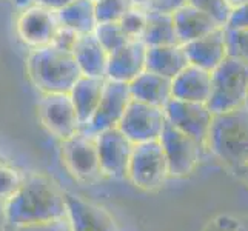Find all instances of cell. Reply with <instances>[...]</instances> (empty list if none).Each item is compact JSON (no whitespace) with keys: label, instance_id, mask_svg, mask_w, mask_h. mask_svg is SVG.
Wrapping results in <instances>:
<instances>
[{"label":"cell","instance_id":"cell-33","mask_svg":"<svg viewBox=\"0 0 248 231\" xmlns=\"http://www.w3.org/2000/svg\"><path fill=\"white\" fill-rule=\"evenodd\" d=\"M225 28H248V2L233 8Z\"/></svg>","mask_w":248,"mask_h":231},{"label":"cell","instance_id":"cell-8","mask_svg":"<svg viewBox=\"0 0 248 231\" xmlns=\"http://www.w3.org/2000/svg\"><path fill=\"white\" fill-rule=\"evenodd\" d=\"M167 122L179 131L190 136L203 150H208V136L215 113L207 104L171 99L164 108Z\"/></svg>","mask_w":248,"mask_h":231},{"label":"cell","instance_id":"cell-34","mask_svg":"<svg viewBox=\"0 0 248 231\" xmlns=\"http://www.w3.org/2000/svg\"><path fill=\"white\" fill-rule=\"evenodd\" d=\"M78 39H79V34H76L71 30H66V28L61 27V30H59L57 36L54 39V42L51 45H56V46L62 48V49L73 51V48L76 45V42H78Z\"/></svg>","mask_w":248,"mask_h":231},{"label":"cell","instance_id":"cell-37","mask_svg":"<svg viewBox=\"0 0 248 231\" xmlns=\"http://www.w3.org/2000/svg\"><path fill=\"white\" fill-rule=\"evenodd\" d=\"M8 217H6V208H5V203L0 202V231H6L8 228Z\"/></svg>","mask_w":248,"mask_h":231},{"label":"cell","instance_id":"cell-40","mask_svg":"<svg viewBox=\"0 0 248 231\" xmlns=\"http://www.w3.org/2000/svg\"><path fill=\"white\" fill-rule=\"evenodd\" d=\"M228 2H230V5H232L233 8H236V6H241V5L247 3L248 0H228Z\"/></svg>","mask_w":248,"mask_h":231},{"label":"cell","instance_id":"cell-24","mask_svg":"<svg viewBox=\"0 0 248 231\" xmlns=\"http://www.w3.org/2000/svg\"><path fill=\"white\" fill-rule=\"evenodd\" d=\"M142 42L147 46L181 44L174 25V15L168 13L148 11V23Z\"/></svg>","mask_w":248,"mask_h":231},{"label":"cell","instance_id":"cell-15","mask_svg":"<svg viewBox=\"0 0 248 231\" xmlns=\"http://www.w3.org/2000/svg\"><path fill=\"white\" fill-rule=\"evenodd\" d=\"M147 49L142 40H130L122 48L109 54L107 79L131 83L147 70Z\"/></svg>","mask_w":248,"mask_h":231},{"label":"cell","instance_id":"cell-29","mask_svg":"<svg viewBox=\"0 0 248 231\" xmlns=\"http://www.w3.org/2000/svg\"><path fill=\"white\" fill-rule=\"evenodd\" d=\"M188 5L207 13L222 27H225L233 13V6L228 0H188Z\"/></svg>","mask_w":248,"mask_h":231},{"label":"cell","instance_id":"cell-13","mask_svg":"<svg viewBox=\"0 0 248 231\" xmlns=\"http://www.w3.org/2000/svg\"><path fill=\"white\" fill-rule=\"evenodd\" d=\"M102 174L111 179H128L134 143L119 130L111 128L96 136Z\"/></svg>","mask_w":248,"mask_h":231},{"label":"cell","instance_id":"cell-11","mask_svg":"<svg viewBox=\"0 0 248 231\" xmlns=\"http://www.w3.org/2000/svg\"><path fill=\"white\" fill-rule=\"evenodd\" d=\"M131 100L133 97L130 85L107 79L99 107L90 119V122L82 128V133L96 138L107 130L117 128Z\"/></svg>","mask_w":248,"mask_h":231},{"label":"cell","instance_id":"cell-31","mask_svg":"<svg viewBox=\"0 0 248 231\" xmlns=\"http://www.w3.org/2000/svg\"><path fill=\"white\" fill-rule=\"evenodd\" d=\"M14 228L16 231H73V225L68 215L44 222H36V224L23 225V227H14Z\"/></svg>","mask_w":248,"mask_h":231},{"label":"cell","instance_id":"cell-36","mask_svg":"<svg viewBox=\"0 0 248 231\" xmlns=\"http://www.w3.org/2000/svg\"><path fill=\"white\" fill-rule=\"evenodd\" d=\"M73 0H34V5L45 6L48 10H53V11H61L62 8H65Z\"/></svg>","mask_w":248,"mask_h":231},{"label":"cell","instance_id":"cell-3","mask_svg":"<svg viewBox=\"0 0 248 231\" xmlns=\"http://www.w3.org/2000/svg\"><path fill=\"white\" fill-rule=\"evenodd\" d=\"M208 151L220 164L244 173L248 167V108L215 114L208 136Z\"/></svg>","mask_w":248,"mask_h":231},{"label":"cell","instance_id":"cell-14","mask_svg":"<svg viewBox=\"0 0 248 231\" xmlns=\"http://www.w3.org/2000/svg\"><path fill=\"white\" fill-rule=\"evenodd\" d=\"M66 207L73 231H119L111 213L97 203L66 193Z\"/></svg>","mask_w":248,"mask_h":231},{"label":"cell","instance_id":"cell-7","mask_svg":"<svg viewBox=\"0 0 248 231\" xmlns=\"http://www.w3.org/2000/svg\"><path fill=\"white\" fill-rule=\"evenodd\" d=\"M37 111L45 130L61 142L82 131V123L70 92L42 94Z\"/></svg>","mask_w":248,"mask_h":231},{"label":"cell","instance_id":"cell-23","mask_svg":"<svg viewBox=\"0 0 248 231\" xmlns=\"http://www.w3.org/2000/svg\"><path fill=\"white\" fill-rule=\"evenodd\" d=\"M61 25L79 36L94 32L97 27L96 3L93 0H73L61 11H57Z\"/></svg>","mask_w":248,"mask_h":231},{"label":"cell","instance_id":"cell-46","mask_svg":"<svg viewBox=\"0 0 248 231\" xmlns=\"http://www.w3.org/2000/svg\"><path fill=\"white\" fill-rule=\"evenodd\" d=\"M0 162H2V160H0Z\"/></svg>","mask_w":248,"mask_h":231},{"label":"cell","instance_id":"cell-39","mask_svg":"<svg viewBox=\"0 0 248 231\" xmlns=\"http://www.w3.org/2000/svg\"><path fill=\"white\" fill-rule=\"evenodd\" d=\"M13 3L16 5L17 10L22 11V10H27V8L32 6L34 5V0H13Z\"/></svg>","mask_w":248,"mask_h":231},{"label":"cell","instance_id":"cell-10","mask_svg":"<svg viewBox=\"0 0 248 231\" xmlns=\"http://www.w3.org/2000/svg\"><path fill=\"white\" fill-rule=\"evenodd\" d=\"M61 27L57 11L40 5H32L27 10H22L14 25L17 37L30 49L51 45Z\"/></svg>","mask_w":248,"mask_h":231},{"label":"cell","instance_id":"cell-21","mask_svg":"<svg viewBox=\"0 0 248 231\" xmlns=\"http://www.w3.org/2000/svg\"><path fill=\"white\" fill-rule=\"evenodd\" d=\"M105 83L107 79H104V77L80 76V79L76 82L73 90L70 91L82 128L90 122L93 114L96 113L105 90Z\"/></svg>","mask_w":248,"mask_h":231},{"label":"cell","instance_id":"cell-27","mask_svg":"<svg viewBox=\"0 0 248 231\" xmlns=\"http://www.w3.org/2000/svg\"><path fill=\"white\" fill-rule=\"evenodd\" d=\"M25 174L19 169L0 162V202L6 203L13 196L19 191Z\"/></svg>","mask_w":248,"mask_h":231},{"label":"cell","instance_id":"cell-25","mask_svg":"<svg viewBox=\"0 0 248 231\" xmlns=\"http://www.w3.org/2000/svg\"><path fill=\"white\" fill-rule=\"evenodd\" d=\"M94 36L97 37L100 45L104 46L109 54L130 42V39H128V36L122 30L119 22L97 23L96 30H94Z\"/></svg>","mask_w":248,"mask_h":231},{"label":"cell","instance_id":"cell-6","mask_svg":"<svg viewBox=\"0 0 248 231\" xmlns=\"http://www.w3.org/2000/svg\"><path fill=\"white\" fill-rule=\"evenodd\" d=\"M62 162L74 179L83 184L96 182L102 174L97 140L93 136L78 133L73 138L62 140Z\"/></svg>","mask_w":248,"mask_h":231},{"label":"cell","instance_id":"cell-12","mask_svg":"<svg viewBox=\"0 0 248 231\" xmlns=\"http://www.w3.org/2000/svg\"><path fill=\"white\" fill-rule=\"evenodd\" d=\"M159 142L164 148L170 176L173 177H186L194 173L198 168L201 156L205 151L201 145L191 139L190 136L179 131L177 128L167 122L164 133Z\"/></svg>","mask_w":248,"mask_h":231},{"label":"cell","instance_id":"cell-35","mask_svg":"<svg viewBox=\"0 0 248 231\" xmlns=\"http://www.w3.org/2000/svg\"><path fill=\"white\" fill-rule=\"evenodd\" d=\"M186 3H188V0H153L148 11L174 14L177 10H181Z\"/></svg>","mask_w":248,"mask_h":231},{"label":"cell","instance_id":"cell-30","mask_svg":"<svg viewBox=\"0 0 248 231\" xmlns=\"http://www.w3.org/2000/svg\"><path fill=\"white\" fill-rule=\"evenodd\" d=\"M228 56L248 63V28H225Z\"/></svg>","mask_w":248,"mask_h":231},{"label":"cell","instance_id":"cell-32","mask_svg":"<svg viewBox=\"0 0 248 231\" xmlns=\"http://www.w3.org/2000/svg\"><path fill=\"white\" fill-rule=\"evenodd\" d=\"M202 231H241V220L227 215H220L208 220Z\"/></svg>","mask_w":248,"mask_h":231},{"label":"cell","instance_id":"cell-1","mask_svg":"<svg viewBox=\"0 0 248 231\" xmlns=\"http://www.w3.org/2000/svg\"><path fill=\"white\" fill-rule=\"evenodd\" d=\"M5 208L8 224L13 227L49 220L68 215L66 193L48 174L30 173Z\"/></svg>","mask_w":248,"mask_h":231},{"label":"cell","instance_id":"cell-4","mask_svg":"<svg viewBox=\"0 0 248 231\" xmlns=\"http://www.w3.org/2000/svg\"><path fill=\"white\" fill-rule=\"evenodd\" d=\"M248 63L228 56L215 71H211V94L207 105L215 114L247 105Z\"/></svg>","mask_w":248,"mask_h":231},{"label":"cell","instance_id":"cell-5","mask_svg":"<svg viewBox=\"0 0 248 231\" xmlns=\"http://www.w3.org/2000/svg\"><path fill=\"white\" fill-rule=\"evenodd\" d=\"M170 177V169L162 143L159 140L134 145L128 179L143 191H156Z\"/></svg>","mask_w":248,"mask_h":231},{"label":"cell","instance_id":"cell-28","mask_svg":"<svg viewBox=\"0 0 248 231\" xmlns=\"http://www.w3.org/2000/svg\"><path fill=\"white\" fill-rule=\"evenodd\" d=\"M96 3V17L97 23L121 22L125 13L130 10V0H97Z\"/></svg>","mask_w":248,"mask_h":231},{"label":"cell","instance_id":"cell-42","mask_svg":"<svg viewBox=\"0 0 248 231\" xmlns=\"http://www.w3.org/2000/svg\"><path fill=\"white\" fill-rule=\"evenodd\" d=\"M242 176L245 177V181H247V184H248V167L244 169V173H242Z\"/></svg>","mask_w":248,"mask_h":231},{"label":"cell","instance_id":"cell-22","mask_svg":"<svg viewBox=\"0 0 248 231\" xmlns=\"http://www.w3.org/2000/svg\"><path fill=\"white\" fill-rule=\"evenodd\" d=\"M190 65L182 44L148 46L147 70L173 80L174 77Z\"/></svg>","mask_w":248,"mask_h":231},{"label":"cell","instance_id":"cell-16","mask_svg":"<svg viewBox=\"0 0 248 231\" xmlns=\"http://www.w3.org/2000/svg\"><path fill=\"white\" fill-rule=\"evenodd\" d=\"M184 48L191 65L201 66L207 71H215L228 57L225 27H220L193 42H188Z\"/></svg>","mask_w":248,"mask_h":231},{"label":"cell","instance_id":"cell-2","mask_svg":"<svg viewBox=\"0 0 248 231\" xmlns=\"http://www.w3.org/2000/svg\"><path fill=\"white\" fill-rule=\"evenodd\" d=\"M27 76L42 94L70 92L80 79L73 51L46 45L28 51Z\"/></svg>","mask_w":248,"mask_h":231},{"label":"cell","instance_id":"cell-44","mask_svg":"<svg viewBox=\"0 0 248 231\" xmlns=\"http://www.w3.org/2000/svg\"><path fill=\"white\" fill-rule=\"evenodd\" d=\"M245 107H247V108H248V99H247V105H245Z\"/></svg>","mask_w":248,"mask_h":231},{"label":"cell","instance_id":"cell-38","mask_svg":"<svg viewBox=\"0 0 248 231\" xmlns=\"http://www.w3.org/2000/svg\"><path fill=\"white\" fill-rule=\"evenodd\" d=\"M153 0H130L131 6L134 8H142V10H150Z\"/></svg>","mask_w":248,"mask_h":231},{"label":"cell","instance_id":"cell-19","mask_svg":"<svg viewBox=\"0 0 248 231\" xmlns=\"http://www.w3.org/2000/svg\"><path fill=\"white\" fill-rule=\"evenodd\" d=\"M73 54L79 65L82 76L104 77V79H107L109 53L100 45V42L94 36V32L79 36L73 48Z\"/></svg>","mask_w":248,"mask_h":231},{"label":"cell","instance_id":"cell-18","mask_svg":"<svg viewBox=\"0 0 248 231\" xmlns=\"http://www.w3.org/2000/svg\"><path fill=\"white\" fill-rule=\"evenodd\" d=\"M128 85H130L131 97L143 104L165 108V105L173 99V80L148 70H145Z\"/></svg>","mask_w":248,"mask_h":231},{"label":"cell","instance_id":"cell-41","mask_svg":"<svg viewBox=\"0 0 248 231\" xmlns=\"http://www.w3.org/2000/svg\"><path fill=\"white\" fill-rule=\"evenodd\" d=\"M241 220V231H248V217L239 219Z\"/></svg>","mask_w":248,"mask_h":231},{"label":"cell","instance_id":"cell-9","mask_svg":"<svg viewBox=\"0 0 248 231\" xmlns=\"http://www.w3.org/2000/svg\"><path fill=\"white\" fill-rule=\"evenodd\" d=\"M167 125L164 108L131 100L119 123L121 130L134 145L159 140Z\"/></svg>","mask_w":248,"mask_h":231},{"label":"cell","instance_id":"cell-26","mask_svg":"<svg viewBox=\"0 0 248 231\" xmlns=\"http://www.w3.org/2000/svg\"><path fill=\"white\" fill-rule=\"evenodd\" d=\"M119 23L130 40H142L148 23V10L133 6L125 13Z\"/></svg>","mask_w":248,"mask_h":231},{"label":"cell","instance_id":"cell-17","mask_svg":"<svg viewBox=\"0 0 248 231\" xmlns=\"http://www.w3.org/2000/svg\"><path fill=\"white\" fill-rule=\"evenodd\" d=\"M211 94V71L188 65L173 79V99L207 104Z\"/></svg>","mask_w":248,"mask_h":231},{"label":"cell","instance_id":"cell-43","mask_svg":"<svg viewBox=\"0 0 248 231\" xmlns=\"http://www.w3.org/2000/svg\"><path fill=\"white\" fill-rule=\"evenodd\" d=\"M6 231H16V228H14L13 225H8V228H6Z\"/></svg>","mask_w":248,"mask_h":231},{"label":"cell","instance_id":"cell-20","mask_svg":"<svg viewBox=\"0 0 248 231\" xmlns=\"http://www.w3.org/2000/svg\"><path fill=\"white\" fill-rule=\"evenodd\" d=\"M173 15H174L177 37L182 45L207 36V34L222 27L211 15L188 3L182 6L181 10H177Z\"/></svg>","mask_w":248,"mask_h":231},{"label":"cell","instance_id":"cell-45","mask_svg":"<svg viewBox=\"0 0 248 231\" xmlns=\"http://www.w3.org/2000/svg\"><path fill=\"white\" fill-rule=\"evenodd\" d=\"M93 2H97V0H93Z\"/></svg>","mask_w":248,"mask_h":231}]
</instances>
